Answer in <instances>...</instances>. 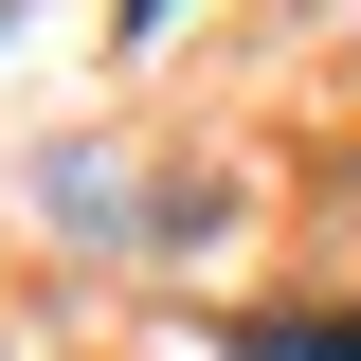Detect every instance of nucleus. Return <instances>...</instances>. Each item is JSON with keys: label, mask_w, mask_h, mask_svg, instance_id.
<instances>
[{"label": "nucleus", "mask_w": 361, "mask_h": 361, "mask_svg": "<svg viewBox=\"0 0 361 361\" xmlns=\"http://www.w3.org/2000/svg\"><path fill=\"white\" fill-rule=\"evenodd\" d=\"M271 361H361V325H271Z\"/></svg>", "instance_id": "nucleus-1"}]
</instances>
